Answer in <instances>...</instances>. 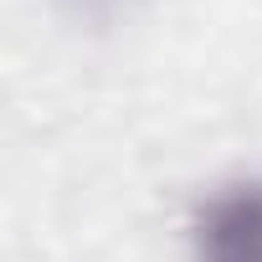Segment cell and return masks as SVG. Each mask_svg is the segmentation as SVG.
Returning a JSON list of instances; mask_svg holds the SVG:
<instances>
[{"label":"cell","mask_w":262,"mask_h":262,"mask_svg":"<svg viewBox=\"0 0 262 262\" xmlns=\"http://www.w3.org/2000/svg\"><path fill=\"white\" fill-rule=\"evenodd\" d=\"M118 6H123V0H77V11H82V16H113Z\"/></svg>","instance_id":"7a4b0ae2"},{"label":"cell","mask_w":262,"mask_h":262,"mask_svg":"<svg viewBox=\"0 0 262 262\" xmlns=\"http://www.w3.org/2000/svg\"><path fill=\"white\" fill-rule=\"evenodd\" d=\"M195 262H262V175L216 185L190 216Z\"/></svg>","instance_id":"6da1fadb"}]
</instances>
